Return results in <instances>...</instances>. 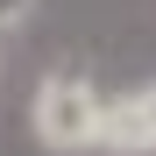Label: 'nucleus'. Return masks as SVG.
I'll list each match as a JSON object with an SVG mask.
<instances>
[{"label": "nucleus", "mask_w": 156, "mask_h": 156, "mask_svg": "<svg viewBox=\"0 0 156 156\" xmlns=\"http://www.w3.org/2000/svg\"><path fill=\"white\" fill-rule=\"evenodd\" d=\"M99 85L85 71H50L43 85H36V107H29V121H36V142L43 149H57V156H78V149H92L99 142Z\"/></svg>", "instance_id": "f257e3e1"}, {"label": "nucleus", "mask_w": 156, "mask_h": 156, "mask_svg": "<svg viewBox=\"0 0 156 156\" xmlns=\"http://www.w3.org/2000/svg\"><path fill=\"white\" fill-rule=\"evenodd\" d=\"M107 156H156V78L135 85L128 99H107L99 107V142Z\"/></svg>", "instance_id": "f03ea898"}, {"label": "nucleus", "mask_w": 156, "mask_h": 156, "mask_svg": "<svg viewBox=\"0 0 156 156\" xmlns=\"http://www.w3.org/2000/svg\"><path fill=\"white\" fill-rule=\"evenodd\" d=\"M29 7H36V0H0V29H14V21H29Z\"/></svg>", "instance_id": "7ed1b4c3"}]
</instances>
